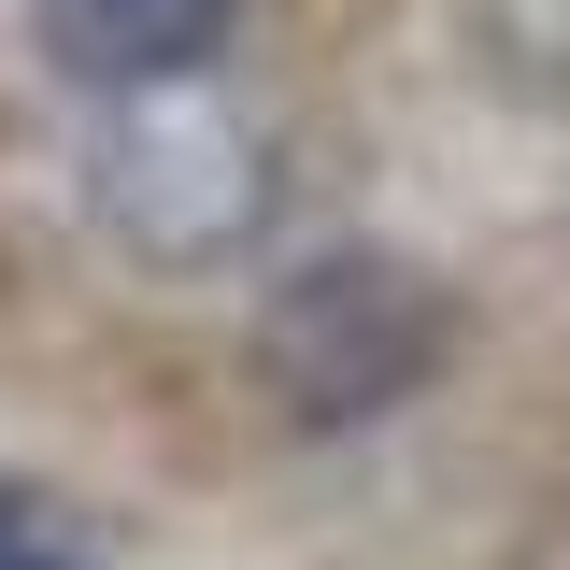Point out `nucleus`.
<instances>
[{"label": "nucleus", "instance_id": "nucleus-1", "mask_svg": "<svg viewBox=\"0 0 570 570\" xmlns=\"http://www.w3.org/2000/svg\"><path fill=\"white\" fill-rule=\"evenodd\" d=\"M456 343V314H442V285L414 257H385V243H328V257H299V272L257 299V385H272L299 428H371L400 414L428 371Z\"/></svg>", "mask_w": 570, "mask_h": 570}, {"label": "nucleus", "instance_id": "nucleus-2", "mask_svg": "<svg viewBox=\"0 0 570 570\" xmlns=\"http://www.w3.org/2000/svg\"><path fill=\"white\" fill-rule=\"evenodd\" d=\"M86 186H100V228H115L129 257L214 272V257H243L257 214H272V142L243 129L228 100H200V86H142V100H115Z\"/></svg>", "mask_w": 570, "mask_h": 570}, {"label": "nucleus", "instance_id": "nucleus-3", "mask_svg": "<svg viewBox=\"0 0 570 570\" xmlns=\"http://www.w3.org/2000/svg\"><path fill=\"white\" fill-rule=\"evenodd\" d=\"M228 29H243V0H43V58L71 86H100V100L200 86Z\"/></svg>", "mask_w": 570, "mask_h": 570}, {"label": "nucleus", "instance_id": "nucleus-4", "mask_svg": "<svg viewBox=\"0 0 570 570\" xmlns=\"http://www.w3.org/2000/svg\"><path fill=\"white\" fill-rule=\"evenodd\" d=\"M0 570H71V542H58V513L29 485H0Z\"/></svg>", "mask_w": 570, "mask_h": 570}]
</instances>
